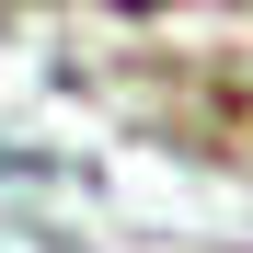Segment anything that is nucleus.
I'll list each match as a JSON object with an SVG mask.
<instances>
[{
  "label": "nucleus",
  "mask_w": 253,
  "mask_h": 253,
  "mask_svg": "<svg viewBox=\"0 0 253 253\" xmlns=\"http://www.w3.org/2000/svg\"><path fill=\"white\" fill-rule=\"evenodd\" d=\"M104 12H161V0H104Z\"/></svg>",
  "instance_id": "1"
}]
</instances>
